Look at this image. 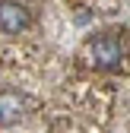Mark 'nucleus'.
I'll list each match as a JSON object with an SVG mask.
<instances>
[{
	"label": "nucleus",
	"mask_w": 130,
	"mask_h": 133,
	"mask_svg": "<svg viewBox=\"0 0 130 133\" xmlns=\"http://www.w3.org/2000/svg\"><path fill=\"white\" fill-rule=\"evenodd\" d=\"M89 54H92L95 66H102V70H114V66H121V60H124V44H121V38H114V35H102V38H95V41L89 44Z\"/></svg>",
	"instance_id": "1"
},
{
	"label": "nucleus",
	"mask_w": 130,
	"mask_h": 133,
	"mask_svg": "<svg viewBox=\"0 0 130 133\" xmlns=\"http://www.w3.org/2000/svg\"><path fill=\"white\" fill-rule=\"evenodd\" d=\"M32 22V16L22 3H16V0H0V32L3 35H19L25 32Z\"/></svg>",
	"instance_id": "2"
},
{
	"label": "nucleus",
	"mask_w": 130,
	"mask_h": 133,
	"mask_svg": "<svg viewBox=\"0 0 130 133\" xmlns=\"http://www.w3.org/2000/svg\"><path fill=\"white\" fill-rule=\"evenodd\" d=\"M25 114V102L19 92H0V127H16Z\"/></svg>",
	"instance_id": "3"
}]
</instances>
